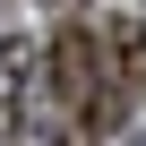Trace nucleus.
<instances>
[{
  "instance_id": "1",
  "label": "nucleus",
  "mask_w": 146,
  "mask_h": 146,
  "mask_svg": "<svg viewBox=\"0 0 146 146\" xmlns=\"http://www.w3.org/2000/svg\"><path fill=\"white\" fill-rule=\"evenodd\" d=\"M95 43H103V78H112L120 95H146V26H137V17H112Z\"/></svg>"
},
{
  "instance_id": "2",
  "label": "nucleus",
  "mask_w": 146,
  "mask_h": 146,
  "mask_svg": "<svg viewBox=\"0 0 146 146\" xmlns=\"http://www.w3.org/2000/svg\"><path fill=\"white\" fill-rule=\"evenodd\" d=\"M26 103H35V43H9V52H0V129L35 137Z\"/></svg>"
},
{
  "instance_id": "3",
  "label": "nucleus",
  "mask_w": 146,
  "mask_h": 146,
  "mask_svg": "<svg viewBox=\"0 0 146 146\" xmlns=\"http://www.w3.org/2000/svg\"><path fill=\"white\" fill-rule=\"evenodd\" d=\"M35 9H60V17H69V9H78V0H35Z\"/></svg>"
}]
</instances>
